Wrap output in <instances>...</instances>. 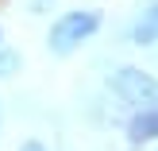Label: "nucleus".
I'll return each instance as SVG.
<instances>
[{
  "instance_id": "nucleus-3",
  "label": "nucleus",
  "mask_w": 158,
  "mask_h": 151,
  "mask_svg": "<svg viewBox=\"0 0 158 151\" xmlns=\"http://www.w3.org/2000/svg\"><path fill=\"white\" fill-rule=\"evenodd\" d=\"M123 35H127L131 47H158V0H151L147 8H139Z\"/></svg>"
},
{
  "instance_id": "nucleus-1",
  "label": "nucleus",
  "mask_w": 158,
  "mask_h": 151,
  "mask_svg": "<svg viewBox=\"0 0 158 151\" xmlns=\"http://www.w3.org/2000/svg\"><path fill=\"white\" fill-rule=\"evenodd\" d=\"M100 27H104V16H100L97 8H69V12H62L58 20L46 27V51H50L54 58H69V54H77Z\"/></svg>"
},
{
  "instance_id": "nucleus-6",
  "label": "nucleus",
  "mask_w": 158,
  "mask_h": 151,
  "mask_svg": "<svg viewBox=\"0 0 158 151\" xmlns=\"http://www.w3.org/2000/svg\"><path fill=\"white\" fill-rule=\"evenodd\" d=\"M15 151H50V147H46L43 140H35V136H31V140H23V144L15 147Z\"/></svg>"
},
{
  "instance_id": "nucleus-8",
  "label": "nucleus",
  "mask_w": 158,
  "mask_h": 151,
  "mask_svg": "<svg viewBox=\"0 0 158 151\" xmlns=\"http://www.w3.org/2000/svg\"><path fill=\"white\" fill-rule=\"evenodd\" d=\"M0 47H4V23H0Z\"/></svg>"
},
{
  "instance_id": "nucleus-2",
  "label": "nucleus",
  "mask_w": 158,
  "mask_h": 151,
  "mask_svg": "<svg viewBox=\"0 0 158 151\" xmlns=\"http://www.w3.org/2000/svg\"><path fill=\"white\" fill-rule=\"evenodd\" d=\"M108 89H112V97L123 101L131 113L158 105V78L151 70H143V66H116L112 74H108Z\"/></svg>"
},
{
  "instance_id": "nucleus-5",
  "label": "nucleus",
  "mask_w": 158,
  "mask_h": 151,
  "mask_svg": "<svg viewBox=\"0 0 158 151\" xmlns=\"http://www.w3.org/2000/svg\"><path fill=\"white\" fill-rule=\"evenodd\" d=\"M23 66V54L12 51V47H0V82H8V78H15Z\"/></svg>"
},
{
  "instance_id": "nucleus-7",
  "label": "nucleus",
  "mask_w": 158,
  "mask_h": 151,
  "mask_svg": "<svg viewBox=\"0 0 158 151\" xmlns=\"http://www.w3.org/2000/svg\"><path fill=\"white\" fill-rule=\"evenodd\" d=\"M31 12H35V16H43V12H46V0H31Z\"/></svg>"
},
{
  "instance_id": "nucleus-9",
  "label": "nucleus",
  "mask_w": 158,
  "mask_h": 151,
  "mask_svg": "<svg viewBox=\"0 0 158 151\" xmlns=\"http://www.w3.org/2000/svg\"><path fill=\"white\" fill-rule=\"evenodd\" d=\"M0 128H4V105H0Z\"/></svg>"
},
{
  "instance_id": "nucleus-4",
  "label": "nucleus",
  "mask_w": 158,
  "mask_h": 151,
  "mask_svg": "<svg viewBox=\"0 0 158 151\" xmlns=\"http://www.w3.org/2000/svg\"><path fill=\"white\" fill-rule=\"evenodd\" d=\"M123 132H127V140H131L135 147L158 144V105H151V109H135V113L127 116V124H123Z\"/></svg>"
}]
</instances>
